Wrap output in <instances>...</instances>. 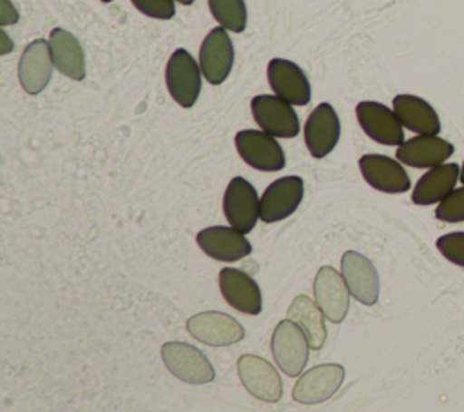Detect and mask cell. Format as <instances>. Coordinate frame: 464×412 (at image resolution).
Listing matches in <instances>:
<instances>
[{
  "label": "cell",
  "mask_w": 464,
  "mask_h": 412,
  "mask_svg": "<svg viewBox=\"0 0 464 412\" xmlns=\"http://www.w3.org/2000/svg\"><path fill=\"white\" fill-rule=\"evenodd\" d=\"M270 347L272 356L277 367L283 370V374L295 378L304 370L310 343L306 334L295 321H292L290 318L279 321L274 329Z\"/></svg>",
  "instance_id": "6da1fadb"
},
{
  "label": "cell",
  "mask_w": 464,
  "mask_h": 412,
  "mask_svg": "<svg viewBox=\"0 0 464 412\" xmlns=\"http://www.w3.org/2000/svg\"><path fill=\"white\" fill-rule=\"evenodd\" d=\"M165 367L178 379L192 385L210 383L214 379V367L208 358L196 347L183 341H169L161 347Z\"/></svg>",
  "instance_id": "7a4b0ae2"
},
{
  "label": "cell",
  "mask_w": 464,
  "mask_h": 412,
  "mask_svg": "<svg viewBox=\"0 0 464 412\" xmlns=\"http://www.w3.org/2000/svg\"><path fill=\"white\" fill-rule=\"evenodd\" d=\"M165 82L170 96L181 107H192L201 91V67L187 49H176L165 69Z\"/></svg>",
  "instance_id": "3957f363"
},
{
  "label": "cell",
  "mask_w": 464,
  "mask_h": 412,
  "mask_svg": "<svg viewBox=\"0 0 464 412\" xmlns=\"http://www.w3.org/2000/svg\"><path fill=\"white\" fill-rule=\"evenodd\" d=\"M256 123L276 138H294L299 132V118L290 102L277 94H257L250 102Z\"/></svg>",
  "instance_id": "277c9868"
},
{
  "label": "cell",
  "mask_w": 464,
  "mask_h": 412,
  "mask_svg": "<svg viewBox=\"0 0 464 412\" xmlns=\"http://www.w3.org/2000/svg\"><path fill=\"white\" fill-rule=\"evenodd\" d=\"M236 149L239 156L254 169L272 172L281 171L285 167V152L266 131L257 129H245L236 134Z\"/></svg>",
  "instance_id": "5b68a950"
},
{
  "label": "cell",
  "mask_w": 464,
  "mask_h": 412,
  "mask_svg": "<svg viewBox=\"0 0 464 412\" xmlns=\"http://www.w3.org/2000/svg\"><path fill=\"white\" fill-rule=\"evenodd\" d=\"M304 192L303 178L283 176L272 181L259 200V218L265 223H274L288 218L301 203Z\"/></svg>",
  "instance_id": "8992f818"
},
{
  "label": "cell",
  "mask_w": 464,
  "mask_h": 412,
  "mask_svg": "<svg viewBox=\"0 0 464 412\" xmlns=\"http://www.w3.org/2000/svg\"><path fill=\"white\" fill-rule=\"evenodd\" d=\"M187 330L198 341L210 347H227L245 338L243 325L225 312H201L187 321Z\"/></svg>",
  "instance_id": "52a82bcc"
},
{
  "label": "cell",
  "mask_w": 464,
  "mask_h": 412,
  "mask_svg": "<svg viewBox=\"0 0 464 412\" xmlns=\"http://www.w3.org/2000/svg\"><path fill=\"white\" fill-rule=\"evenodd\" d=\"M344 379V368L337 363H324L306 370L294 385L292 397L303 405H317L330 399Z\"/></svg>",
  "instance_id": "ba28073f"
},
{
  "label": "cell",
  "mask_w": 464,
  "mask_h": 412,
  "mask_svg": "<svg viewBox=\"0 0 464 412\" xmlns=\"http://www.w3.org/2000/svg\"><path fill=\"white\" fill-rule=\"evenodd\" d=\"M355 116L362 131L382 145H401L404 142L402 123L395 111L384 103L364 100L355 107Z\"/></svg>",
  "instance_id": "9c48e42d"
},
{
  "label": "cell",
  "mask_w": 464,
  "mask_h": 412,
  "mask_svg": "<svg viewBox=\"0 0 464 412\" xmlns=\"http://www.w3.org/2000/svg\"><path fill=\"white\" fill-rule=\"evenodd\" d=\"M227 221L241 232H250L259 218V198L250 181L241 176L230 180L223 196Z\"/></svg>",
  "instance_id": "30bf717a"
},
{
  "label": "cell",
  "mask_w": 464,
  "mask_h": 412,
  "mask_svg": "<svg viewBox=\"0 0 464 412\" xmlns=\"http://www.w3.org/2000/svg\"><path fill=\"white\" fill-rule=\"evenodd\" d=\"M237 372L243 387L257 399L276 403L281 399L283 383L277 370L263 358L243 354L237 359Z\"/></svg>",
  "instance_id": "8fae6325"
},
{
  "label": "cell",
  "mask_w": 464,
  "mask_h": 412,
  "mask_svg": "<svg viewBox=\"0 0 464 412\" xmlns=\"http://www.w3.org/2000/svg\"><path fill=\"white\" fill-rule=\"evenodd\" d=\"M234 64V47L225 27H214L199 47V67L205 80L219 85L227 80Z\"/></svg>",
  "instance_id": "7c38bea8"
},
{
  "label": "cell",
  "mask_w": 464,
  "mask_h": 412,
  "mask_svg": "<svg viewBox=\"0 0 464 412\" xmlns=\"http://www.w3.org/2000/svg\"><path fill=\"white\" fill-rule=\"evenodd\" d=\"M348 292L343 274L334 267L324 265L317 270L314 280V296L315 303L330 321L341 323L348 314Z\"/></svg>",
  "instance_id": "4fadbf2b"
},
{
  "label": "cell",
  "mask_w": 464,
  "mask_h": 412,
  "mask_svg": "<svg viewBox=\"0 0 464 412\" xmlns=\"http://www.w3.org/2000/svg\"><path fill=\"white\" fill-rule=\"evenodd\" d=\"M53 56L49 40L36 38L22 53L18 62V80L27 94H38L45 89L53 74Z\"/></svg>",
  "instance_id": "5bb4252c"
},
{
  "label": "cell",
  "mask_w": 464,
  "mask_h": 412,
  "mask_svg": "<svg viewBox=\"0 0 464 412\" xmlns=\"http://www.w3.org/2000/svg\"><path fill=\"white\" fill-rule=\"evenodd\" d=\"M266 76L274 94L279 98L292 105H306L310 102V83L297 64L285 58H272L266 67Z\"/></svg>",
  "instance_id": "9a60e30c"
},
{
  "label": "cell",
  "mask_w": 464,
  "mask_h": 412,
  "mask_svg": "<svg viewBox=\"0 0 464 412\" xmlns=\"http://www.w3.org/2000/svg\"><path fill=\"white\" fill-rule=\"evenodd\" d=\"M341 274L348 285L350 294L364 303V305H373L379 299V274L373 267V263L355 252L348 250L341 258Z\"/></svg>",
  "instance_id": "2e32d148"
},
{
  "label": "cell",
  "mask_w": 464,
  "mask_h": 412,
  "mask_svg": "<svg viewBox=\"0 0 464 412\" xmlns=\"http://www.w3.org/2000/svg\"><path fill=\"white\" fill-rule=\"evenodd\" d=\"M341 122L330 103H319L304 123V143L314 158H324L339 142Z\"/></svg>",
  "instance_id": "e0dca14e"
},
{
  "label": "cell",
  "mask_w": 464,
  "mask_h": 412,
  "mask_svg": "<svg viewBox=\"0 0 464 412\" xmlns=\"http://www.w3.org/2000/svg\"><path fill=\"white\" fill-rule=\"evenodd\" d=\"M196 241L207 256L221 261H237L252 252V245L245 238V232L232 225L207 227L198 232Z\"/></svg>",
  "instance_id": "ac0fdd59"
},
{
  "label": "cell",
  "mask_w": 464,
  "mask_h": 412,
  "mask_svg": "<svg viewBox=\"0 0 464 412\" xmlns=\"http://www.w3.org/2000/svg\"><path fill=\"white\" fill-rule=\"evenodd\" d=\"M453 154V145L437 134H419L397 147V160L417 169H431Z\"/></svg>",
  "instance_id": "d6986e66"
},
{
  "label": "cell",
  "mask_w": 464,
  "mask_h": 412,
  "mask_svg": "<svg viewBox=\"0 0 464 412\" xmlns=\"http://www.w3.org/2000/svg\"><path fill=\"white\" fill-rule=\"evenodd\" d=\"M359 169L362 178L377 191L382 192H406L410 189V176L404 167L384 156V154H364L359 160Z\"/></svg>",
  "instance_id": "ffe728a7"
},
{
  "label": "cell",
  "mask_w": 464,
  "mask_h": 412,
  "mask_svg": "<svg viewBox=\"0 0 464 412\" xmlns=\"http://www.w3.org/2000/svg\"><path fill=\"white\" fill-rule=\"evenodd\" d=\"M219 289L225 301L239 312L259 314L263 309L261 290L254 278L239 269L225 267L219 272Z\"/></svg>",
  "instance_id": "44dd1931"
},
{
  "label": "cell",
  "mask_w": 464,
  "mask_h": 412,
  "mask_svg": "<svg viewBox=\"0 0 464 412\" xmlns=\"http://www.w3.org/2000/svg\"><path fill=\"white\" fill-rule=\"evenodd\" d=\"M49 47H51L54 67L62 74L72 80L85 78V54H83L82 44L72 33L62 27L53 29L49 34Z\"/></svg>",
  "instance_id": "7402d4cb"
},
{
  "label": "cell",
  "mask_w": 464,
  "mask_h": 412,
  "mask_svg": "<svg viewBox=\"0 0 464 412\" xmlns=\"http://www.w3.org/2000/svg\"><path fill=\"white\" fill-rule=\"evenodd\" d=\"M457 178H460V167L457 163H440L431 167L415 183L411 201L415 205H431L440 201L455 189Z\"/></svg>",
  "instance_id": "603a6c76"
},
{
  "label": "cell",
  "mask_w": 464,
  "mask_h": 412,
  "mask_svg": "<svg viewBox=\"0 0 464 412\" xmlns=\"http://www.w3.org/2000/svg\"><path fill=\"white\" fill-rule=\"evenodd\" d=\"M393 111L402 127L417 134H439L440 131V120L424 98L415 94H397L393 98Z\"/></svg>",
  "instance_id": "cb8c5ba5"
},
{
  "label": "cell",
  "mask_w": 464,
  "mask_h": 412,
  "mask_svg": "<svg viewBox=\"0 0 464 412\" xmlns=\"http://www.w3.org/2000/svg\"><path fill=\"white\" fill-rule=\"evenodd\" d=\"M288 318L292 321H295L301 330L306 334L310 348L319 350L324 341H326V327H324V314L319 309V305L315 301H312L308 296L299 294L290 309H288Z\"/></svg>",
  "instance_id": "d4e9b609"
},
{
  "label": "cell",
  "mask_w": 464,
  "mask_h": 412,
  "mask_svg": "<svg viewBox=\"0 0 464 412\" xmlns=\"http://www.w3.org/2000/svg\"><path fill=\"white\" fill-rule=\"evenodd\" d=\"M208 9L216 22L232 33H241L246 27L245 0H208Z\"/></svg>",
  "instance_id": "484cf974"
},
{
  "label": "cell",
  "mask_w": 464,
  "mask_h": 412,
  "mask_svg": "<svg viewBox=\"0 0 464 412\" xmlns=\"http://www.w3.org/2000/svg\"><path fill=\"white\" fill-rule=\"evenodd\" d=\"M435 218L450 223L464 221V185L453 189L446 198H442L435 209Z\"/></svg>",
  "instance_id": "4316f807"
},
{
  "label": "cell",
  "mask_w": 464,
  "mask_h": 412,
  "mask_svg": "<svg viewBox=\"0 0 464 412\" xmlns=\"http://www.w3.org/2000/svg\"><path fill=\"white\" fill-rule=\"evenodd\" d=\"M437 249L448 261L464 267V232H450L440 236L437 240Z\"/></svg>",
  "instance_id": "83f0119b"
},
{
  "label": "cell",
  "mask_w": 464,
  "mask_h": 412,
  "mask_svg": "<svg viewBox=\"0 0 464 412\" xmlns=\"http://www.w3.org/2000/svg\"><path fill=\"white\" fill-rule=\"evenodd\" d=\"M138 11L150 18H160V20H169L174 16L176 0H130Z\"/></svg>",
  "instance_id": "f1b7e54d"
},
{
  "label": "cell",
  "mask_w": 464,
  "mask_h": 412,
  "mask_svg": "<svg viewBox=\"0 0 464 412\" xmlns=\"http://www.w3.org/2000/svg\"><path fill=\"white\" fill-rule=\"evenodd\" d=\"M0 4H2V9H0V24H2V27L16 24L18 22L16 7L9 0H0Z\"/></svg>",
  "instance_id": "f546056e"
},
{
  "label": "cell",
  "mask_w": 464,
  "mask_h": 412,
  "mask_svg": "<svg viewBox=\"0 0 464 412\" xmlns=\"http://www.w3.org/2000/svg\"><path fill=\"white\" fill-rule=\"evenodd\" d=\"M2 36H4V49H2V54H5L9 49H11V40H9V36L5 34V31H2Z\"/></svg>",
  "instance_id": "4dcf8cb0"
},
{
  "label": "cell",
  "mask_w": 464,
  "mask_h": 412,
  "mask_svg": "<svg viewBox=\"0 0 464 412\" xmlns=\"http://www.w3.org/2000/svg\"><path fill=\"white\" fill-rule=\"evenodd\" d=\"M176 2H179V4H183V5H190L194 0H176Z\"/></svg>",
  "instance_id": "1f68e13d"
},
{
  "label": "cell",
  "mask_w": 464,
  "mask_h": 412,
  "mask_svg": "<svg viewBox=\"0 0 464 412\" xmlns=\"http://www.w3.org/2000/svg\"><path fill=\"white\" fill-rule=\"evenodd\" d=\"M460 181L464 183V163H462V169H460Z\"/></svg>",
  "instance_id": "d6a6232c"
},
{
  "label": "cell",
  "mask_w": 464,
  "mask_h": 412,
  "mask_svg": "<svg viewBox=\"0 0 464 412\" xmlns=\"http://www.w3.org/2000/svg\"><path fill=\"white\" fill-rule=\"evenodd\" d=\"M102 2H111V0H102Z\"/></svg>",
  "instance_id": "836d02e7"
}]
</instances>
